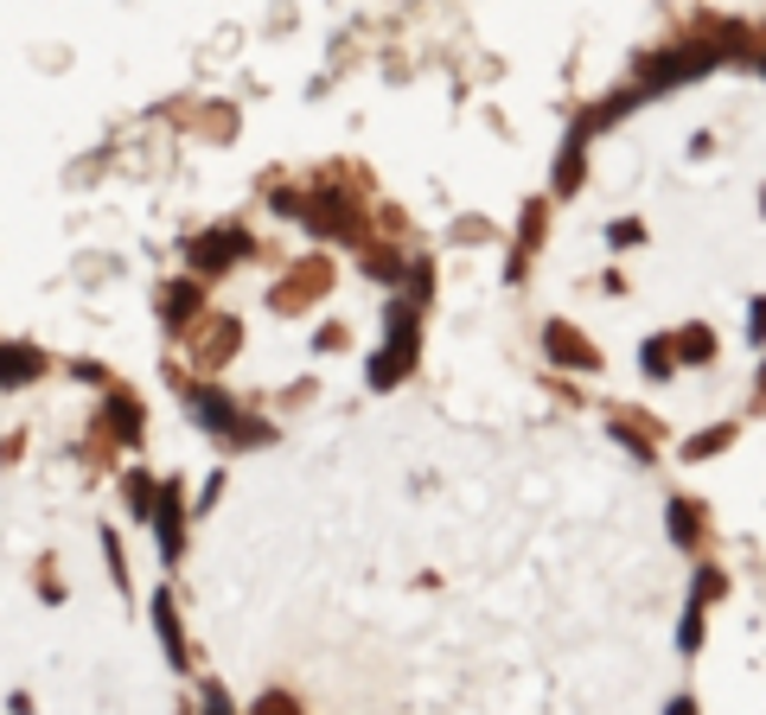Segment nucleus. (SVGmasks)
<instances>
[{"mask_svg":"<svg viewBox=\"0 0 766 715\" xmlns=\"http://www.w3.org/2000/svg\"><path fill=\"white\" fill-rule=\"evenodd\" d=\"M153 531H160V556L179 562V543H185V492H179V480L160 485V499H153Z\"/></svg>","mask_w":766,"mask_h":715,"instance_id":"423d86ee","label":"nucleus"},{"mask_svg":"<svg viewBox=\"0 0 766 715\" xmlns=\"http://www.w3.org/2000/svg\"><path fill=\"white\" fill-rule=\"evenodd\" d=\"M543 224H550V204L531 199V204H524V224H517V255H511V281H524V269H531V250L543 243Z\"/></svg>","mask_w":766,"mask_h":715,"instance_id":"1a4fd4ad","label":"nucleus"},{"mask_svg":"<svg viewBox=\"0 0 766 715\" xmlns=\"http://www.w3.org/2000/svg\"><path fill=\"white\" fill-rule=\"evenodd\" d=\"M185 255H192V269H199V275H224L230 262H250L255 243H250V230L218 224V230H204V236H192V243H185Z\"/></svg>","mask_w":766,"mask_h":715,"instance_id":"7ed1b4c3","label":"nucleus"},{"mask_svg":"<svg viewBox=\"0 0 766 715\" xmlns=\"http://www.w3.org/2000/svg\"><path fill=\"white\" fill-rule=\"evenodd\" d=\"M153 626H160V645H167V658L185 671V633H179V613H173V594H167V587L153 594Z\"/></svg>","mask_w":766,"mask_h":715,"instance_id":"9d476101","label":"nucleus"},{"mask_svg":"<svg viewBox=\"0 0 766 715\" xmlns=\"http://www.w3.org/2000/svg\"><path fill=\"white\" fill-rule=\"evenodd\" d=\"M383 339L377 358H371V390H390V383H403L415 371V352H422V306L415 301H396L383 313Z\"/></svg>","mask_w":766,"mask_h":715,"instance_id":"f257e3e1","label":"nucleus"},{"mask_svg":"<svg viewBox=\"0 0 766 715\" xmlns=\"http://www.w3.org/2000/svg\"><path fill=\"white\" fill-rule=\"evenodd\" d=\"M199 306H204V288L199 281H167V288H160V320H167V326H192V320H199Z\"/></svg>","mask_w":766,"mask_h":715,"instance_id":"6e6552de","label":"nucleus"},{"mask_svg":"<svg viewBox=\"0 0 766 715\" xmlns=\"http://www.w3.org/2000/svg\"><path fill=\"white\" fill-rule=\"evenodd\" d=\"M715 594H728V575H722V568H703V575H696V601H715Z\"/></svg>","mask_w":766,"mask_h":715,"instance_id":"6ab92c4d","label":"nucleus"},{"mask_svg":"<svg viewBox=\"0 0 766 715\" xmlns=\"http://www.w3.org/2000/svg\"><path fill=\"white\" fill-rule=\"evenodd\" d=\"M671 352H677L671 339H652V345H645V371H652V377H671Z\"/></svg>","mask_w":766,"mask_h":715,"instance_id":"dca6fc26","label":"nucleus"},{"mask_svg":"<svg viewBox=\"0 0 766 715\" xmlns=\"http://www.w3.org/2000/svg\"><path fill=\"white\" fill-rule=\"evenodd\" d=\"M102 550H109V575H115V587H128V562H122V536L102 531Z\"/></svg>","mask_w":766,"mask_h":715,"instance_id":"f3484780","label":"nucleus"},{"mask_svg":"<svg viewBox=\"0 0 766 715\" xmlns=\"http://www.w3.org/2000/svg\"><path fill=\"white\" fill-rule=\"evenodd\" d=\"M236 345H243V326H236L230 313H199V320L185 326V352H192L199 371H224Z\"/></svg>","mask_w":766,"mask_h":715,"instance_id":"f03ea898","label":"nucleus"},{"mask_svg":"<svg viewBox=\"0 0 766 715\" xmlns=\"http://www.w3.org/2000/svg\"><path fill=\"white\" fill-rule=\"evenodd\" d=\"M747 339H754V345H766V301H754V320H747Z\"/></svg>","mask_w":766,"mask_h":715,"instance_id":"aec40b11","label":"nucleus"},{"mask_svg":"<svg viewBox=\"0 0 766 715\" xmlns=\"http://www.w3.org/2000/svg\"><path fill=\"white\" fill-rule=\"evenodd\" d=\"M153 499H160V485H153L148 473H128V505H134V517H153Z\"/></svg>","mask_w":766,"mask_h":715,"instance_id":"4468645a","label":"nucleus"},{"mask_svg":"<svg viewBox=\"0 0 766 715\" xmlns=\"http://www.w3.org/2000/svg\"><path fill=\"white\" fill-rule=\"evenodd\" d=\"M326 288H332V262L326 255H306V262H294L288 281H275L269 306H275V313H306V301H320Z\"/></svg>","mask_w":766,"mask_h":715,"instance_id":"20e7f679","label":"nucleus"},{"mask_svg":"<svg viewBox=\"0 0 766 715\" xmlns=\"http://www.w3.org/2000/svg\"><path fill=\"white\" fill-rule=\"evenodd\" d=\"M543 352H550V364H562V371H601L594 339H582L568 320H550V326H543Z\"/></svg>","mask_w":766,"mask_h":715,"instance_id":"39448f33","label":"nucleus"},{"mask_svg":"<svg viewBox=\"0 0 766 715\" xmlns=\"http://www.w3.org/2000/svg\"><path fill=\"white\" fill-rule=\"evenodd\" d=\"M703 531H709L703 505H696V499H671V536H677V550H696Z\"/></svg>","mask_w":766,"mask_h":715,"instance_id":"9b49d317","label":"nucleus"},{"mask_svg":"<svg viewBox=\"0 0 766 715\" xmlns=\"http://www.w3.org/2000/svg\"><path fill=\"white\" fill-rule=\"evenodd\" d=\"M735 422H715V429H703V434H689L684 441V460H709V454H722V447H728V441H735Z\"/></svg>","mask_w":766,"mask_h":715,"instance_id":"f8f14e48","label":"nucleus"},{"mask_svg":"<svg viewBox=\"0 0 766 715\" xmlns=\"http://www.w3.org/2000/svg\"><path fill=\"white\" fill-rule=\"evenodd\" d=\"M671 345L684 352V364H709V352H715V332L703 326V320H696V326H684L677 339H671Z\"/></svg>","mask_w":766,"mask_h":715,"instance_id":"ddd939ff","label":"nucleus"},{"mask_svg":"<svg viewBox=\"0 0 766 715\" xmlns=\"http://www.w3.org/2000/svg\"><path fill=\"white\" fill-rule=\"evenodd\" d=\"M607 243H613V250H626V243H645V224H638V218H619V224L607 230Z\"/></svg>","mask_w":766,"mask_h":715,"instance_id":"a211bd4d","label":"nucleus"},{"mask_svg":"<svg viewBox=\"0 0 766 715\" xmlns=\"http://www.w3.org/2000/svg\"><path fill=\"white\" fill-rule=\"evenodd\" d=\"M754 403L766 409V364H760V383H754Z\"/></svg>","mask_w":766,"mask_h":715,"instance_id":"412c9836","label":"nucleus"},{"mask_svg":"<svg viewBox=\"0 0 766 715\" xmlns=\"http://www.w3.org/2000/svg\"><path fill=\"white\" fill-rule=\"evenodd\" d=\"M141 429H148L141 396H134V390H109V403H102V434H109L115 447H128V441H141Z\"/></svg>","mask_w":766,"mask_h":715,"instance_id":"0eeeda50","label":"nucleus"},{"mask_svg":"<svg viewBox=\"0 0 766 715\" xmlns=\"http://www.w3.org/2000/svg\"><path fill=\"white\" fill-rule=\"evenodd\" d=\"M677 645H684V652H696V645H703V601H689L684 626H677Z\"/></svg>","mask_w":766,"mask_h":715,"instance_id":"2eb2a0df","label":"nucleus"}]
</instances>
